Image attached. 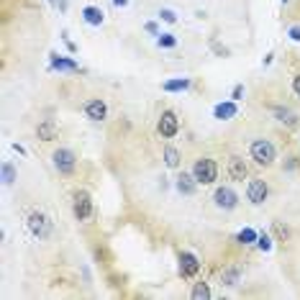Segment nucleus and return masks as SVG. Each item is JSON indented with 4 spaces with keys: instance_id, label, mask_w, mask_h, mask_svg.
<instances>
[{
    "instance_id": "6e6552de",
    "label": "nucleus",
    "mask_w": 300,
    "mask_h": 300,
    "mask_svg": "<svg viewBox=\"0 0 300 300\" xmlns=\"http://www.w3.org/2000/svg\"><path fill=\"white\" fill-rule=\"evenodd\" d=\"M213 203H216L218 208H223V211H231V208H236L238 198H236V193H233L231 188H218V190L213 193Z\"/></svg>"
},
{
    "instance_id": "7c9ffc66",
    "label": "nucleus",
    "mask_w": 300,
    "mask_h": 300,
    "mask_svg": "<svg viewBox=\"0 0 300 300\" xmlns=\"http://www.w3.org/2000/svg\"><path fill=\"white\" fill-rule=\"evenodd\" d=\"M113 6H118V8H124V6H129V0H113Z\"/></svg>"
},
{
    "instance_id": "7ed1b4c3",
    "label": "nucleus",
    "mask_w": 300,
    "mask_h": 300,
    "mask_svg": "<svg viewBox=\"0 0 300 300\" xmlns=\"http://www.w3.org/2000/svg\"><path fill=\"white\" fill-rule=\"evenodd\" d=\"M28 228H31L34 236H39V238H49V233H51V221H49L44 213L34 211V213L28 216Z\"/></svg>"
},
{
    "instance_id": "393cba45",
    "label": "nucleus",
    "mask_w": 300,
    "mask_h": 300,
    "mask_svg": "<svg viewBox=\"0 0 300 300\" xmlns=\"http://www.w3.org/2000/svg\"><path fill=\"white\" fill-rule=\"evenodd\" d=\"M257 247H259L262 252H269V249H272V238H269L267 233H262V236L257 238Z\"/></svg>"
},
{
    "instance_id": "9b49d317",
    "label": "nucleus",
    "mask_w": 300,
    "mask_h": 300,
    "mask_svg": "<svg viewBox=\"0 0 300 300\" xmlns=\"http://www.w3.org/2000/svg\"><path fill=\"white\" fill-rule=\"evenodd\" d=\"M247 174H249V169H247V164H244L242 157H231V159H228V177H231V179H236V183H244Z\"/></svg>"
},
{
    "instance_id": "ddd939ff",
    "label": "nucleus",
    "mask_w": 300,
    "mask_h": 300,
    "mask_svg": "<svg viewBox=\"0 0 300 300\" xmlns=\"http://www.w3.org/2000/svg\"><path fill=\"white\" fill-rule=\"evenodd\" d=\"M213 115L218 118V121H228V118L236 115V105H233V103H218V105L213 108Z\"/></svg>"
},
{
    "instance_id": "f8f14e48",
    "label": "nucleus",
    "mask_w": 300,
    "mask_h": 300,
    "mask_svg": "<svg viewBox=\"0 0 300 300\" xmlns=\"http://www.w3.org/2000/svg\"><path fill=\"white\" fill-rule=\"evenodd\" d=\"M174 185H177V190L183 193V195H193V193H195V185H198V179H195L193 174H185V172H183V174L177 177Z\"/></svg>"
},
{
    "instance_id": "f3484780",
    "label": "nucleus",
    "mask_w": 300,
    "mask_h": 300,
    "mask_svg": "<svg viewBox=\"0 0 300 300\" xmlns=\"http://www.w3.org/2000/svg\"><path fill=\"white\" fill-rule=\"evenodd\" d=\"M51 67L59 70V72H75L77 70V65L72 62V59H65V56H54L51 59Z\"/></svg>"
},
{
    "instance_id": "2eb2a0df",
    "label": "nucleus",
    "mask_w": 300,
    "mask_h": 300,
    "mask_svg": "<svg viewBox=\"0 0 300 300\" xmlns=\"http://www.w3.org/2000/svg\"><path fill=\"white\" fill-rule=\"evenodd\" d=\"M82 18H85L90 26H100V23H103V11L95 8V6H87V8H82Z\"/></svg>"
},
{
    "instance_id": "cd10ccee",
    "label": "nucleus",
    "mask_w": 300,
    "mask_h": 300,
    "mask_svg": "<svg viewBox=\"0 0 300 300\" xmlns=\"http://www.w3.org/2000/svg\"><path fill=\"white\" fill-rule=\"evenodd\" d=\"M242 95H244V87H242V85H236V87H233V100H238Z\"/></svg>"
},
{
    "instance_id": "0eeeda50",
    "label": "nucleus",
    "mask_w": 300,
    "mask_h": 300,
    "mask_svg": "<svg viewBox=\"0 0 300 300\" xmlns=\"http://www.w3.org/2000/svg\"><path fill=\"white\" fill-rule=\"evenodd\" d=\"M72 211H75V218H77V221H87V218L93 216V200H90V195H87L85 190H80V193L75 195Z\"/></svg>"
},
{
    "instance_id": "c756f323",
    "label": "nucleus",
    "mask_w": 300,
    "mask_h": 300,
    "mask_svg": "<svg viewBox=\"0 0 300 300\" xmlns=\"http://www.w3.org/2000/svg\"><path fill=\"white\" fill-rule=\"evenodd\" d=\"M146 31H149V34H157V36H159V28H157V23H146Z\"/></svg>"
},
{
    "instance_id": "f257e3e1",
    "label": "nucleus",
    "mask_w": 300,
    "mask_h": 300,
    "mask_svg": "<svg viewBox=\"0 0 300 300\" xmlns=\"http://www.w3.org/2000/svg\"><path fill=\"white\" fill-rule=\"evenodd\" d=\"M193 177L198 179V185H211V183H216V177H218V164L213 159L203 157V159H198L193 164Z\"/></svg>"
},
{
    "instance_id": "9d476101",
    "label": "nucleus",
    "mask_w": 300,
    "mask_h": 300,
    "mask_svg": "<svg viewBox=\"0 0 300 300\" xmlns=\"http://www.w3.org/2000/svg\"><path fill=\"white\" fill-rule=\"evenodd\" d=\"M108 115V105L103 100H87L85 103V118H90V121H103V118Z\"/></svg>"
},
{
    "instance_id": "423d86ee",
    "label": "nucleus",
    "mask_w": 300,
    "mask_h": 300,
    "mask_svg": "<svg viewBox=\"0 0 300 300\" xmlns=\"http://www.w3.org/2000/svg\"><path fill=\"white\" fill-rule=\"evenodd\" d=\"M269 195V188L264 179H249V185H247V198L254 203V205H262Z\"/></svg>"
},
{
    "instance_id": "20e7f679",
    "label": "nucleus",
    "mask_w": 300,
    "mask_h": 300,
    "mask_svg": "<svg viewBox=\"0 0 300 300\" xmlns=\"http://www.w3.org/2000/svg\"><path fill=\"white\" fill-rule=\"evenodd\" d=\"M51 159H54V167L62 172V174H72V172H75L77 159H75V154H72L70 149H56V152L51 154Z\"/></svg>"
},
{
    "instance_id": "6ab92c4d",
    "label": "nucleus",
    "mask_w": 300,
    "mask_h": 300,
    "mask_svg": "<svg viewBox=\"0 0 300 300\" xmlns=\"http://www.w3.org/2000/svg\"><path fill=\"white\" fill-rule=\"evenodd\" d=\"M238 277H242V272H238V267H228V269H223V275H221L223 285H228V287H233V285L238 282Z\"/></svg>"
},
{
    "instance_id": "4468645a",
    "label": "nucleus",
    "mask_w": 300,
    "mask_h": 300,
    "mask_svg": "<svg viewBox=\"0 0 300 300\" xmlns=\"http://www.w3.org/2000/svg\"><path fill=\"white\" fill-rule=\"evenodd\" d=\"M36 136H39L41 141H51V139H56V126H54L51 121H44V124L36 126Z\"/></svg>"
},
{
    "instance_id": "c85d7f7f",
    "label": "nucleus",
    "mask_w": 300,
    "mask_h": 300,
    "mask_svg": "<svg viewBox=\"0 0 300 300\" xmlns=\"http://www.w3.org/2000/svg\"><path fill=\"white\" fill-rule=\"evenodd\" d=\"M292 90L300 95V75H295V77H292Z\"/></svg>"
},
{
    "instance_id": "b1692460",
    "label": "nucleus",
    "mask_w": 300,
    "mask_h": 300,
    "mask_svg": "<svg viewBox=\"0 0 300 300\" xmlns=\"http://www.w3.org/2000/svg\"><path fill=\"white\" fill-rule=\"evenodd\" d=\"M177 44V39L172 36V34H159V46H164V49H172Z\"/></svg>"
},
{
    "instance_id": "2f4dec72",
    "label": "nucleus",
    "mask_w": 300,
    "mask_h": 300,
    "mask_svg": "<svg viewBox=\"0 0 300 300\" xmlns=\"http://www.w3.org/2000/svg\"><path fill=\"white\" fill-rule=\"evenodd\" d=\"M282 3H287V0H282Z\"/></svg>"
},
{
    "instance_id": "1a4fd4ad",
    "label": "nucleus",
    "mask_w": 300,
    "mask_h": 300,
    "mask_svg": "<svg viewBox=\"0 0 300 300\" xmlns=\"http://www.w3.org/2000/svg\"><path fill=\"white\" fill-rule=\"evenodd\" d=\"M198 269H200V262H198L195 254H190V252L179 254V275H183V277H195Z\"/></svg>"
},
{
    "instance_id": "f03ea898",
    "label": "nucleus",
    "mask_w": 300,
    "mask_h": 300,
    "mask_svg": "<svg viewBox=\"0 0 300 300\" xmlns=\"http://www.w3.org/2000/svg\"><path fill=\"white\" fill-rule=\"evenodd\" d=\"M275 157H277V152H275V144H272V141L257 139V141L252 144V159H254L257 164H272Z\"/></svg>"
},
{
    "instance_id": "39448f33",
    "label": "nucleus",
    "mask_w": 300,
    "mask_h": 300,
    "mask_svg": "<svg viewBox=\"0 0 300 300\" xmlns=\"http://www.w3.org/2000/svg\"><path fill=\"white\" fill-rule=\"evenodd\" d=\"M157 131H159V136H164V139H172L177 131H179V124H177V115L172 113V110H164L162 115H159V124H157Z\"/></svg>"
},
{
    "instance_id": "a211bd4d",
    "label": "nucleus",
    "mask_w": 300,
    "mask_h": 300,
    "mask_svg": "<svg viewBox=\"0 0 300 300\" xmlns=\"http://www.w3.org/2000/svg\"><path fill=\"white\" fill-rule=\"evenodd\" d=\"M275 115H277V121H282L287 126H297V115L290 108H275Z\"/></svg>"
},
{
    "instance_id": "aec40b11",
    "label": "nucleus",
    "mask_w": 300,
    "mask_h": 300,
    "mask_svg": "<svg viewBox=\"0 0 300 300\" xmlns=\"http://www.w3.org/2000/svg\"><path fill=\"white\" fill-rule=\"evenodd\" d=\"M257 238H259V236H257V231H254V228H244V231H238L236 242H238V244H254Z\"/></svg>"
},
{
    "instance_id": "4be33fe9",
    "label": "nucleus",
    "mask_w": 300,
    "mask_h": 300,
    "mask_svg": "<svg viewBox=\"0 0 300 300\" xmlns=\"http://www.w3.org/2000/svg\"><path fill=\"white\" fill-rule=\"evenodd\" d=\"M164 162H167V167H177L179 164V152L172 149V146H167L164 149Z\"/></svg>"
},
{
    "instance_id": "dca6fc26",
    "label": "nucleus",
    "mask_w": 300,
    "mask_h": 300,
    "mask_svg": "<svg viewBox=\"0 0 300 300\" xmlns=\"http://www.w3.org/2000/svg\"><path fill=\"white\" fill-rule=\"evenodd\" d=\"M188 87H190V80H188V77L167 80V82L162 85V90H164V93H177V90H188Z\"/></svg>"
},
{
    "instance_id": "5701e85b",
    "label": "nucleus",
    "mask_w": 300,
    "mask_h": 300,
    "mask_svg": "<svg viewBox=\"0 0 300 300\" xmlns=\"http://www.w3.org/2000/svg\"><path fill=\"white\" fill-rule=\"evenodd\" d=\"M13 179H16L13 164H3V183H6V185H13Z\"/></svg>"
},
{
    "instance_id": "412c9836",
    "label": "nucleus",
    "mask_w": 300,
    "mask_h": 300,
    "mask_svg": "<svg viewBox=\"0 0 300 300\" xmlns=\"http://www.w3.org/2000/svg\"><path fill=\"white\" fill-rule=\"evenodd\" d=\"M193 297H195V300H208V297H211V287H208L205 282H198V285L193 287Z\"/></svg>"
},
{
    "instance_id": "bb28decb",
    "label": "nucleus",
    "mask_w": 300,
    "mask_h": 300,
    "mask_svg": "<svg viewBox=\"0 0 300 300\" xmlns=\"http://www.w3.org/2000/svg\"><path fill=\"white\" fill-rule=\"evenodd\" d=\"M287 36H290L292 41H300V26H292V28L287 31Z\"/></svg>"
},
{
    "instance_id": "a878e982",
    "label": "nucleus",
    "mask_w": 300,
    "mask_h": 300,
    "mask_svg": "<svg viewBox=\"0 0 300 300\" xmlns=\"http://www.w3.org/2000/svg\"><path fill=\"white\" fill-rule=\"evenodd\" d=\"M159 16H162V21H167V23H174V21H177V16H174L172 11H167V8H162Z\"/></svg>"
}]
</instances>
